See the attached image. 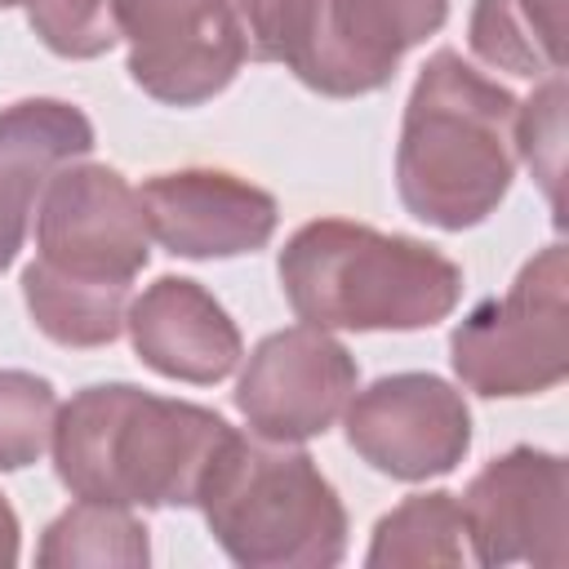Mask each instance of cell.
<instances>
[{
    "instance_id": "6da1fadb",
    "label": "cell",
    "mask_w": 569,
    "mask_h": 569,
    "mask_svg": "<svg viewBox=\"0 0 569 569\" xmlns=\"http://www.w3.org/2000/svg\"><path fill=\"white\" fill-rule=\"evenodd\" d=\"M231 422L133 382L80 387L53 418V471L71 498L111 507H196Z\"/></svg>"
},
{
    "instance_id": "7a4b0ae2",
    "label": "cell",
    "mask_w": 569,
    "mask_h": 569,
    "mask_svg": "<svg viewBox=\"0 0 569 569\" xmlns=\"http://www.w3.org/2000/svg\"><path fill=\"white\" fill-rule=\"evenodd\" d=\"M516 93L458 49H436L405 102L396 147L400 204L440 231L480 227L516 178Z\"/></svg>"
},
{
    "instance_id": "3957f363",
    "label": "cell",
    "mask_w": 569,
    "mask_h": 569,
    "mask_svg": "<svg viewBox=\"0 0 569 569\" xmlns=\"http://www.w3.org/2000/svg\"><path fill=\"white\" fill-rule=\"evenodd\" d=\"M276 276L302 325L356 333L431 329L462 298V267L436 244L351 218L302 222L276 258Z\"/></svg>"
},
{
    "instance_id": "277c9868",
    "label": "cell",
    "mask_w": 569,
    "mask_h": 569,
    "mask_svg": "<svg viewBox=\"0 0 569 569\" xmlns=\"http://www.w3.org/2000/svg\"><path fill=\"white\" fill-rule=\"evenodd\" d=\"M196 507L244 569H329L347 556V507L302 445L227 431Z\"/></svg>"
},
{
    "instance_id": "5b68a950",
    "label": "cell",
    "mask_w": 569,
    "mask_h": 569,
    "mask_svg": "<svg viewBox=\"0 0 569 569\" xmlns=\"http://www.w3.org/2000/svg\"><path fill=\"white\" fill-rule=\"evenodd\" d=\"M445 18L449 0H276L258 62H284L325 98H360L387 89Z\"/></svg>"
},
{
    "instance_id": "8992f818",
    "label": "cell",
    "mask_w": 569,
    "mask_h": 569,
    "mask_svg": "<svg viewBox=\"0 0 569 569\" xmlns=\"http://www.w3.org/2000/svg\"><path fill=\"white\" fill-rule=\"evenodd\" d=\"M458 382L485 400L542 396L569 373V253L538 249L507 293L476 302L449 333Z\"/></svg>"
},
{
    "instance_id": "52a82bcc",
    "label": "cell",
    "mask_w": 569,
    "mask_h": 569,
    "mask_svg": "<svg viewBox=\"0 0 569 569\" xmlns=\"http://www.w3.org/2000/svg\"><path fill=\"white\" fill-rule=\"evenodd\" d=\"M36 258L44 271L93 284L129 289L151 258V227L138 187L111 164L71 160L49 173L36 200Z\"/></svg>"
},
{
    "instance_id": "ba28073f",
    "label": "cell",
    "mask_w": 569,
    "mask_h": 569,
    "mask_svg": "<svg viewBox=\"0 0 569 569\" xmlns=\"http://www.w3.org/2000/svg\"><path fill=\"white\" fill-rule=\"evenodd\" d=\"M116 27L129 80L164 107L218 98L249 58L231 0H116Z\"/></svg>"
},
{
    "instance_id": "9c48e42d",
    "label": "cell",
    "mask_w": 569,
    "mask_h": 569,
    "mask_svg": "<svg viewBox=\"0 0 569 569\" xmlns=\"http://www.w3.org/2000/svg\"><path fill=\"white\" fill-rule=\"evenodd\" d=\"M347 445L373 471L418 485L449 476L471 449L467 396L440 373H387L356 387L342 409Z\"/></svg>"
},
{
    "instance_id": "30bf717a",
    "label": "cell",
    "mask_w": 569,
    "mask_h": 569,
    "mask_svg": "<svg viewBox=\"0 0 569 569\" xmlns=\"http://www.w3.org/2000/svg\"><path fill=\"white\" fill-rule=\"evenodd\" d=\"M471 560L485 569L547 565L569 556V467L551 449L516 445L489 458L462 489Z\"/></svg>"
},
{
    "instance_id": "8fae6325",
    "label": "cell",
    "mask_w": 569,
    "mask_h": 569,
    "mask_svg": "<svg viewBox=\"0 0 569 569\" xmlns=\"http://www.w3.org/2000/svg\"><path fill=\"white\" fill-rule=\"evenodd\" d=\"M360 387L356 356L320 325L267 333L236 378V409L262 440L302 445L325 436Z\"/></svg>"
},
{
    "instance_id": "7c38bea8",
    "label": "cell",
    "mask_w": 569,
    "mask_h": 569,
    "mask_svg": "<svg viewBox=\"0 0 569 569\" xmlns=\"http://www.w3.org/2000/svg\"><path fill=\"white\" fill-rule=\"evenodd\" d=\"M138 196L147 209L151 240L173 258L191 262L253 253L276 236L280 222V204L271 191L231 169L209 164L151 173Z\"/></svg>"
},
{
    "instance_id": "4fadbf2b",
    "label": "cell",
    "mask_w": 569,
    "mask_h": 569,
    "mask_svg": "<svg viewBox=\"0 0 569 569\" xmlns=\"http://www.w3.org/2000/svg\"><path fill=\"white\" fill-rule=\"evenodd\" d=\"M133 356L160 378L213 387L244 360V338L227 307L191 276L151 280L124 311Z\"/></svg>"
},
{
    "instance_id": "5bb4252c",
    "label": "cell",
    "mask_w": 569,
    "mask_h": 569,
    "mask_svg": "<svg viewBox=\"0 0 569 569\" xmlns=\"http://www.w3.org/2000/svg\"><path fill=\"white\" fill-rule=\"evenodd\" d=\"M93 151V124L62 98H22L0 111V271L18 258L40 187Z\"/></svg>"
},
{
    "instance_id": "9a60e30c",
    "label": "cell",
    "mask_w": 569,
    "mask_h": 569,
    "mask_svg": "<svg viewBox=\"0 0 569 569\" xmlns=\"http://www.w3.org/2000/svg\"><path fill=\"white\" fill-rule=\"evenodd\" d=\"M467 44L485 67L520 80L565 71V0H476Z\"/></svg>"
},
{
    "instance_id": "2e32d148",
    "label": "cell",
    "mask_w": 569,
    "mask_h": 569,
    "mask_svg": "<svg viewBox=\"0 0 569 569\" xmlns=\"http://www.w3.org/2000/svg\"><path fill=\"white\" fill-rule=\"evenodd\" d=\"M365 565L369 569H396V565H449V569H462V565H476L458 493L427 489V493H409L405 502H396L373 525Z\"/></svg>"
},
{
    "instance_id": "e0dca14e",
    "label": "cell",
    "mask_w": 569,
    "mask_h": 569,
    "mask_svg": "<svg viewBox=\"0 0 569 569\" xmlns=\"http://www.w3.org/2000/svg\"><path fill=\"white\" fill-rule=\"evenodd\" d=\"M22 302L36 329L58 347H107L124 329L129 289H93L44 271L40 262L22 267Z\"/></svg>"
},
{
    "instance_id": "ac0fdd59",
    "label": "cell",
    "mask_w": 569,
    "mask_h": 569,
    "mask_svg": "<svg viewBox=\"0 0 569 569\" xmlns=\"http://www.w3.org/2000/svg\"><path fill=\"white\" fill-rule=\"evenodd\" d=\"M147 560H151L147 525L129 507L89 502V498H76L62 516H53L36 547V565H44V569H71V565L138 569Z\"/></svg>"
},
{
    "instance_id": "d6986e66",
    "label": "cell",
    "mask_w": 569,
    "mask_h": 569,
    "mask_svg": "<svg viewBox=\"0 0 569 569\" xmlns=\"http://www.w3.org/2000/svg\"><path fill=\"white\" fill-rule=\"evenodd\" d=\"M58 391L49 378L27 369H0V471L40 462L53 440Z\"/></svg>"
},
{
    "instance_id": "ffe728a7",
    "label": "cell",
    "mask_w": 569,
    "mask_h": 569,
    "mask_svg": "<svg viewBox=\"0 0 569 569\" xmlns=\"http://www.w3.org/2000/svg\"><path fill=\"white\" fill-rule=\"evenodd\" d=\"M31 31L58 58H102L120 44L116 0H22Z\"/></svg>"
},
{
    "instance_id": "44dd1931",
    "label": "cell",
    "mask_w": 569,
    "mask_h": 569,
    "mask_svg": "<svg viewBox=\"0 0 569 569\" xmlns=\"http://www.w3.org/2000/svg\"><path fill=\"white\" fill-rule=\"evenodd\" d=\"M565 76H547L529 102L516 111V156L533 169L547 187L551 204L560 209V156H565Z\"/></svg>"
},
{
    "instance_id": "7402d4cb",
    "label": "cell",
    "mask_w": 569,
    "mask_h": 569,
    "mask_svg": "<svg viewBox=\"0 0 569 569\" xmlns=\"http://www.w3.org/2000/svg\"><path fill=\"white\" fill-rule=\"evenodd\" d=\"M18 551H22V525H18V511L9 507V498L0 493V569L18 565Z\"/></svg>"
},
{
    "instance_id": "603a6c76",
    "label": "cell",
    "mask_w": 569,
    "mask_h": 569,
    "mask_svg": "<svg viewBox=\"0 0 569 569\" xmlns=\"http://www.w3.org/2000/svg\"><path fill=\"white\" fill-rule=\"evenodd\" d=\"M13 4H22V0H0V9H13Z\"/></svg>"
}]
</instances>
